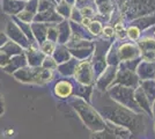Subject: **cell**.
I'll use <instances>...</instances> for the list:
<instances>
[{"mask_svg":"<svg viewBox=\"0 0 155 139\" xmlns=\"http://www.w3.org/2000/svg\"><path fill=\"white\" fill-rule=\"evenodd\" d=\"M123 29V26L122 25H117L116 26V30H122Z\"/></svg>","mask_w":155,"mask_h":139,"instance_id":"cell-4","label":"cell"},{"mask_svg":"<svg viewBox=\"0 0 155 139\" xmlns=\"http://www.w3.org/2000/svg\"><path fill=\"white\" fill-rule=\"evenodd\" d=\"M129 35H130V37H133V38L138 37V35H139L138 29H136V28H131V29L129 30Z\"/></svg>","mask_w":155,"mask_h":139,"instance_id":"cell-2","label":"cell"},{"mask_svg":"<svg viewBox=\"0 0 155 139\" xmlns=\"http://www.w3.org/2000/svg\"><path fill=\"white\" fill-rule=\"evenodd\" d=\"M103 31L105 33V35H108V36H112V35H114V29H112V28H110V27L104 28Z\"/></svg>","mask_w":155,"mask_h":139,"instance_id":"cell-3","label":"cell"},{"mask_svg":"<svg viewBox=\"0 0 155 139\" xmlns=\"http://www.w3.org/2000/svg\"><path fill=\"white\" fill-rule=\"evenodd\" d=\"M72 91V87L70 84L67 82H59L58 85L56 86V93L59 96H66L68 95Z\"/></svg>","mask_w":155,"mask_h":139,"instance_id":"cell-1","label":"cell"},{"mask_svg":"<svg viewBox=\"0 0 155 139\" xmlns=\"http://www.w3.org/2000/svg\"><path fill=\"white\" fill-rule=\"evenodd\" d=\"M84 25H89V19H84Z\"/></svg>","mask_w":155,"mask_h":139,"instance_id":"cell-5","label":"cell"}]
</instances>
